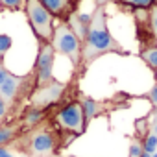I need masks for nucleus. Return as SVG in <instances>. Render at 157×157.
Here are the masks:
<instances>
[{
    "label": "nucleus",
    "mask_w": 157,
    "mask_h": 157,
    "mask_svg": "<svg viewBox=\"0 0 157 157\" xmlns=\"http://www.w3.org/2000/svg\"><path fill=\"white\" fill-rule=\"evenodd\" d=\"M109 52H124L122 46L115 41L107 28V17L104 6H98L91 15V22L87 26V35L82 43V63H91L96 57Z\"/></svg>",
    "instance_id": "nucleus-1"
},
{
    "label": "nucleus",
    "mask_w": 157,
    "mask_h": 157,
    "mask_svg": "<svg viewBox=\"0 0 157 157\" xmlns=\"http://www.w3.org/2000/svg\"><path fill=\"white\" fill-rule=\"evenodd\" d=\"M118 4L129 6L133 10H150L153 6V0H117Z\"/></svg>",
    "instance_id": "nucleus-14"
},
{
    "label": "nucleus",
    "mask_w": 157,
    "mask_h": 157,
    "mask_svg": "<svg viewBox=\"0 0 157 157\" xmlns=\"http://www.w3.org/2000/svg\"><path fill=\"white\" fill-rule=\"evenodd\" d=\"M50 44H52L54 52H59V54L70 57V61L74 65L82 63V41L70 30L68 22H61L57 28H54Z\"/></svg>",
    "instance_id": "nucleus-3"
},
{
    "label": "nucleus",
    "mask_w": 157,
    "mask_h": 157,
    "mask_svg": "<svg viewBox=\"0 0 157 157\" xmlns=\"http://www.w3.org/2000/svg\"><path fill=\"white\" fill-rule=\"evenodd\" d=\"M24 13L39 43H50L56 17L43 6L41 0H24Z\"/></svg>",
    "instance_id": "nucleus-2"
},
{
    "label": "nucleus",
    "mask_w": 157,
    "mask_h": 157,
    "mask_svg": "<svg viewBox=\"0 0 157 157\" xmlns=\"http://www.w3.org/2000/svg\"><path fill=\"white\" fill-rule=\"evenodd\" d=\"M15 133H17L15 126H2L0 128V146H6L8 142H11Z\"/></svg>",
    "instance_id": "nucleus-15"
},
{
    "label": "nucleus",
    "mask_w": 157,
    "mask_h": 157,
    "mask_svg": "<svg viewBox=\"0 0 157 157\" xmlns=\"http://www.w3.org/2000/svg\"><path fill=\"white\" fill-rule=\"evenodd\" d=\"M63 91H65V83H59V82H54V80L44 83V85H39L35 89V93L32 94V107L46 109V107L57 104Z\"/></svg>",
    "instance_id": "nucleus-7"
},
{
    "label": "nucleus",
    "mask_w": 157,
    "mask_h": 157,
    "mask_svg": "<svg viewBox=\"0 0 157 157\" xmlns=\"http://www.w3.org/2000/svg\"><path fill=\"white\" fill-rule=\"evenodd\" d=\"M43 6L56 17V19H68L72 13V0H41Z\"/></svg>",
    "instance_id": "nucleus-9"
},
{
    "label": "nucleus",
    "mask_w": 157,
    "mask_h": 157,
    "mask_svg": "<svg viewBox=\"0 0 157 157\" xmlns=\"http://www.w3.org/2000/svg\"><path fill=\"white\" fill-rule=\"evenodd\" d=\"M24 148L32 157H50L56 151V135L46 128L33 129L26 137Z\"/></svg>",
    "instance_id": "nucleus-5"
},
{
    "label": "nucleus",
    "mask_w": 157,
    "mask_h": 157,
    "mask_svg": "<svg viewBox=\"0 0 157 157\" xmlns=\"http://www.w3.org/2000/svg\"><path fill=\"white\" fill-rule=\"evenodd\" d=\"M140 57L146 65H150L153 70H157V46H150V48H144L140 52Z\"/></svg>",
    "instance_id": "nucleus-13"
},
{
    "label": "nucleus",
    "mask_w": 157,
    "mask_h": 157,
    "mask_svg": "<svg viewBox=\"0 0 157 157\" xmlns=\"http://www.w3.org/2000/svg\"><path fill=\"white\" fill-rule=\"evenodd\" d=\"M142 150H144V153H153V151H157V135L155 133H148L146 137H144V140H142Z\"/></svg>",
    "instance_id": "nucleus-16"
},
{
    "label": "nucleus",
    "mask_w": 157,
    "mask_h": 157,
    "mask_svg": "<svg viewBox=\"0 0 157 157\" xmlns=\"http://www.w3.org/2000/svg\"><path fill=\"white\" fill-rule=\"evenodd\" d=\"M70 157H76V155H70Z\"/></svg>",
    "instance_id": "nucleus-28"
},
{
    "label": "nucleus",
    "mask_w": 157,
    "mask_h": 157,
    "mask_svg": "<svg viewBox=\"0 0 157 157\" xmlns=\"http://www.w3.org/2000/svg\"><path fill=\"white\" fill-rule=\"evenodd\" d=\"M94 2H96V6H105L109 2H117V0H94Z\"/></svg>",
    "instance_id": "nucleus-24"
},
{
    "label": "nucleus",
    "mask_w": 157,
    "mask_h": 157,
    "mask_svg": "<svg viewBox=\"0 0 157 157\" xmlns=\"http://www.w3.org/2000/svg\"><path fill=\"white\" fill-rule=\"evenodd\" d=\"M150 30L157 37V6H151L150 8Z\"/></svg>",
    "instance_id": "nucleus-18"
},
{
    "label": "nucleus",
    "mask_w": 157,
    "mask_h": 157,
    "mask_svg": "<svg viewBox=\"0 0 157 157\" xmlns=\"http://www.w3.org/2000/svg\"><path fill=\"white\" fill-rule=\"evenodd\" d=\"M21 87H22V78H17L0 63V98L6 104H13L21 93Z\"/></svg>",
    "instance_id": "nucleus-8"
},
{
    "label": "nucleus",
    "mask_w": 157,
    "mask_h": 157,
    "mask_svg": "<svg viewBox=\"0 0 157 157\" xmlns=\"http://www.w3.org/2000/svg\"><path fill=\"white\" fill-rule=\"evenodd\" d=\"M82 107H83V115H85L87 122L93 120V118H96L102 111H105V105L100 104V102H96V100H93V98H83L82 100Z\"/></svg>",
    "instance_id": "nucleus-10"
},
{
    "label": "nucleus",
    "mask_w": 157,
    "mask_h": 157,
    "mask_svg": "<svg viewBox=\"0 0 157 157\" xmlns=\"http://www.w3.org/2000/svg\"><path fill=\"white\" fill-rule=\"evenodd\" d=\"M43 115H44V111H43V109L30 107V109L26 111V115H24L22 122H24V126H28V128H33L37 122H41V120H43Z\"/></svg>",
    "instance_id": "nucleus-11"
},
{
    "label": "nucleus",
    "mask_w": 157,
    "mask_h": 157,
    "mask_svg": "<svg viewBox=\"0 0 157 157\" xmlns=\"http://www.w3.org/2000/svg\"><path fill=\"white\" fill-rule=\"evenodd\" d=\"M142 153H144L142 142H140V140H133L131 146H129V157H140Z\"/></svg>",
    "instance_id": "nucleus-19"
},
{
    "label": "nucleus",
    "mask_w": 157,
    "mask_h": 157,
    "mask_svg": "<svg viewBox=\"0 0 157 157\" xmlns=\"http://www.w3.org/2000/svg\"><path fill=\"white\" fill-rule=\"evenodd\" d=\"M54 48L50 43H41L37 61H35V85H44L52 82V68H54Z\"/></svg>",
    "instance_id": "nucleus-6"
},
{
    "label": "nucleus",
    "mask_w": 157,
    "mask_h": 157,
    "mask_svg": "<svg viewBox=\"0 0 157 157\" xmlns=\"http://www.w3.org/2000/svg\"><path fill=\"white\" fill-rule=\"evenodd\" d=\"M68 26H70V30L76 33V37L83 43V39H85V35H87V24L82 22L80 19H78V15H76V17H70V24H68Z\"/></svg>",
    "instance_id": "nucleus-12"
},
{
    "label": "nucleus",
    "mask_w": 157,
    "mask_h": 157,
    "mask_svg": "<svg viewBox=\"0 0 157 157\" xmlns=\"http://www.w3.org/2000/svg\"><path fill=\"white\" fill-rule=\"evenodd\" d=\"M150 157H157V151H153V153H151V155H150Z\"/></svg>",
    "instance_id": "nucleus-26"
},
{
    "label": "nucleus",
    "mask_w": 157,
    "mask_h": 157,
    "mask_svg": "<svg viewBox=\"0 0 157 157\" xmlns=\"http://www.w3.org/2000/svg\"><path fill=\"white\" fill-rule=\"evenodd\" d=\"M150 102L157 107V83L151 87V91H150Z\"/></svg>",
    "instance_id": "nucleus-21"
},
{
    "label": "nucleus",
    "mask_w": 157,
    "mask_h": 157,
    "mask_svg": "<svg viewBox=\"0 0 157 157\" xmlns=\"http://www.w3.org/2000/svg\"><path fill=\"white\" fill-rule=\"evenodd\" d=\"M56 124L63 131H68L72 135H82L87 126L82 102H70L65 107H61L56 115Z\"/></svg>",
    "instance_id": "nucleus-4"
},
{
    "label": "nucleus",
    "mask_w": 157,
    "mask_h": 157,
    "mask_svg": "<svg viewBox=\"0 0 157 157\" xmlns=\"http://www.w3.org/2000/svg\"><path fill=\"white\" fill-rule=\"evenodd\" d=\"M0 157H13V153L8 150V148H4V146H0Z\"/></svg>",
    "instance_id": "nucleus-23"
},
{
    "label": "nucleus",
    "mask_w": 157,
    "mask_h": 157,
    "mask_svg": "<svg viewBox=\"0 0 157 157\" xmlns=\"http://www.w3.org/2000/svg\"><path fill=\"white\" fill-rule=\"evenodd\" d=\"M11 46H13V39L8 33H0V57H2Z\"/></svg>",
    "instance_id": "nucleus-17"
},
{
    "label": "nucleus",
    "mask_w": 157,
    "mask_h": 157,
    "mask_svg": "<svg viewBox=\"0 0 157 157\" xmlns=\"http://www.w3.org/2000/svg\"><path fill=\"white\" fill-rule=\"evenodd\" d=\"M6 111H8V104H6L2 98H0V118H2V117L6 115Z\"/></svg>",
    "instance_id": "nucleus-22"
},
{
    "label": "nucleus",
    "mask_w": 157,
    "mask_h": 157,
    "mask_svg": "<svg viewBox=\"0 0 157 157\" xmlns=\"http://www.w3.org/2000/svg\"><path fill=\"white\" fill-rule=\"evenodd\" d=\"M153 133L157 135V122H155V126H153Z\"/></svg>",
    "instance_id": "nucleus-25"
},
{
    "label": "nucleus",
    "mask_w": 157,
    "mask_h": 157,
    "mask_svg": "<svg viewBox=\"0 0 157 157\" xmlns=\"http://www.w3.org/2000/svg\"><path fill=\"white\" fill-rule=\"evenodd\" d=\"M24 4V0H0V6L8 10H17Z\"/></svg>",
    "instance_id": "nucleus-20"
},
{
    "label": "nucleus",
    "mask_w": 157,
    "mask_h": 157,
    "mask_svg": "<svg viewBox=\"0 0 157 157\" xmlns=\"http://www.w3.org/2000/svg\"><path fill=\"white\" fill-rule=\"evenodd\" d=\"M153 6H157V0H153Z\"/></svg>",
    "instance_id": "nucleus-27"
}]
</instances>
